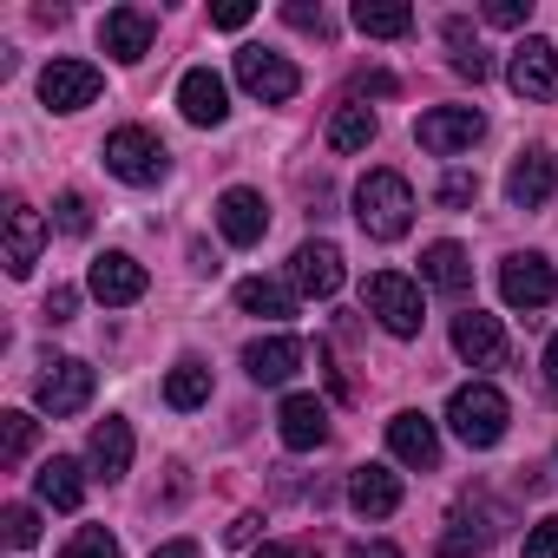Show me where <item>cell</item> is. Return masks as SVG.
<instances>
[{"mask_svg": "<svg viewBox=\"0 0 558 558\" xmlns=\"http://www.w3.org/2000/svg\"><path fill=\"white\" fill-rule=\"evenodd\" d=\"M545 381H551V395H558V336L545 342Z\"/></svg>", "mask_w": 558, "mask_h": 558, "instance_id": "bcb514c9", "label": "cell"}, {"mask_svg": "<svg viewBox=\"0 0 558 558\" xmlns=\"http://www.w3.org/2000/svg\"><path fill=\"white\" fill-rule=\"evenodd\" d=\"M355 223L375 236V243H401L408 223H414V184L401 171H368L355 184Z\"/></svg>", "mask_w": 558, "mask_h": 558, "instance_id": "6da1fadb", "label": "cell"}, {"mask_svg": "<svg viewBox=\"0 0 558 558\" xmlns=\"http://www.w3.org/2000/svg\"><path fill=\"white\" fill-rule=\"evenodd\" d=\"M368 316L388 329V336H421V323H427V310H421V283H414V276H401V269H375L368 276Z\"/></svg>", "mask_w": 558, "mask_h": 558, "instance_id": "3957f363", "label": "cell"}, {"mask_svg": "<svg viewBox=\"0 0 558 558\" xmlns=\"http://www.w3.org/2000/svg\"><path fill=\"white\" fill-rule=\"evenodd\" d=\"M151 558H204V551H197V538H171V545H158Z\"/></svg>", "mask_w": 558, "mask_h": 558, "instance_id": "7bdbcfd3", "label": "cell"}, {"mask_svg": "<svg viewBox=\"0 0 558 558\" xmlns=\"http://www.w3.org/2000/svg\"><path fill=\"white\" fill-rule=\"evenodd\" d=\"M106 171L119 178V184H158L165 171H171V151H165V138H151L145 125H119L112 138H106Z\"/></svg>", "mask_w": 558, "mask_h": 558, "instance_id": "277c9868", "label": "cell"}, {"mask_svg": "<svg viewBox=\"0 0 558 558\" xmlns=\"http://www.w3.org/2000/svg\"><path fill=\"white\" fill-rule=\"evenodd\" d=\"M303 355H310V349H303L296 336H256V342L243 349V368H250L256 388H283V381L303 368Z\"/></svg>", "mask_w": 558, "mask_h": 558, "instance_id": "9a60e30c", "label": "cell"}, {"mask_svg": "<svg viewBox=\"0 0 558 558\" xmlns=\"http://www.w3.org/2000/svg\"><path fill=\"white\" fill-rule=\"evenodd\" d=\"M86 290H93L106 310H125V303L145 296V263L125 256V250H106V256H93V269H86Z\"/></svg>", "mask_w": 558, "mask_h": 558, "instance_id": "30bf717a", "label": "cell"}, {"mask_svg": "<svg viewBox=\"0 0 558 558\" xmlns=\"http://www.w3.org/2000/svg\"><path fill=\"white\" fill-rule=\"evenodd\" d=\"M217 230H223V243H236V250L263 243V230H269V204H263V191L230 184V191L217 197Z\"/></svg>", "mask_w": 558, "mask_h": 558, "instance_id": "7c38bea8", "label": "cell"}, {"mask_svg": "<svg viewBox=\"0 0 558 558\" xmlns=\"http://www.w3.org/2000/svg\"><path fill=\"white\" fill-rule=\"evenodd\" d=\"M525 14H532V0H486L493 27H525Z\"/></svg>", "mask_w": 558, "mask_h": 558, "instance_id": "74e56055", "label": "cell"}, {"mask_svg": "<svg viewBox=\"0 0 558 558\" xmlns=\"http://www.w3.org/2000/svg\"><path fill=\"white\" fill-rule=\"evenodd\" d=\"M40 250H47V217L14 197L8 204V250H0V263H8V276H34Z\"/></svg>", "mask_w": 558, "mask_h": 558, "instance_id": "2e32d148", "label": "cell"}, {"mask_svg": "<svg viewBox=\"0 0 558 558\" xmlns=\"http://www.w3.org/2000/svg\"><path fill=\"white\" fill-rule=\"evenodd\" d=\"M283 21H290V27H303V34H329L323 8H303V0H290V8H283Z\"/></svg>", "mask_w": 558, "mask_h": 558, "instance_id": "f35d334b", "label": "cell"}, {"mask_svg": "<svg viewBox=\"0 0 558 558\" xmlns=\"http://www.w3.org/2000/svg\"><path fill=\"white\" fill-rule=\"evenodd\" d=\"M165 401L178 408V414H191V408H204L210 401V368L197 362V355H184L171 375H165Z\"/></svg>", "mask_w": 558, "mask_h": 558, "instance_id": "83f0119b", "label": "cell"}, {"mask_svg": "<svg viewBox=\"0 0 558 558\" xmlns=\"http://www.w3.org/2000/svg\"><path fill=\"white\" fill-rule=\"evenodd\" d=\"M256 558H323L316 545H296V538H276V545H256Z\"/></svg>", "mask_w": 558, "mask_h": 558, "instance_id": "60d3db41", "label": "cell"}, {"mask_svg": "<svg viewBox=\"0 0 558 558\" xmlns=\"http://www.w3.org/2000/svg\"><path fill=\"white\" fill-rule=\"evenodd\" d=\"M178 112H184L191 125H223V119H230V86H223L210 66H191V73L178 80Z\"/></svg>", "mask_w": 558, "mask_h": 558, "instance_id": "d6986e66", "label": "cell"}, {"mask_svg": "<svg viewBox=\"0 0 558 558\" xmlns=\"http://www.w3.org/2000/svg\"><path fill=\"white\" fill-rule=\"evenodd\" d=\"M99 66H86V60H53L47 73H40V99L53 106V112H86L93 99H99Z\"/></svg>", "mask_w": 558, "mask_h": 558, "instance_id": "8fae6325", "label": "cell"}, {"mask_svg": "<svg viewBox=\"0 0 558 558\" xmlns=\"http://www.w3.org/2000/svg\"><path fill=\"white\" fill-rule=\"evenodd\" d=\"M414 138H421V151L453 158V151H473V145L486 138V119H480L473 106H434V112H421Z\"/></svg>", "mask_w": 558, "mask_h": 558, "instance_id": "52a82bcc", "label": "cell"}, {"mask_svg": "<svg viewBox=\"0 0 558 558\" xmlns=\"http://www.w3.org/2000/svg\"><path fill=\"white\" fill-rule=\"evenodd\" d=\"M355 93H395V80H388V73H362Z\"/></svg>", "mask_w": 558, "mask_h": 558, "instance_id": "f6af8a7d", "label": "cell"}, {"mask_svg": "<svg viewBox=\"0 0 558 558\" xmlns=\"http://www.w3.org/2000/svg\"><path fill=\"white\" fill-rule=\"evenodd\" d=\"M290 283H296L303 296H336V290H342V250L323 243V236L296 243V256H290Z\"/></svg>", "mask_w": 558, "mask_h": 558, "instance_id": "5bb4252c", "label": "cell"}, {"mask_svg": "<svg viewBox=\"0 0 558 558\" xmlns=\"http://www.w3.org/2000/svg\"><path fill=\"white\" fill-rule=\"evenodd\" d=\"M506 421H512V408H506V395H499L493 381H466V388H453V401H447V427H453L466 447H499V440H506Z\"/></svg>", "mask_w": 558, "mask_h": 558, "instance_id": "7a4b0ae2", "label": "cell"}, {"mask_svg": "<svg viewBox=\"0 0 558 558\" xmlns=\"http://www.w3.org/2000/svg\"><path fill=\"white\" fill-rule=\"evenodd\" d=\"M447 47H453V73H460V80H473V86H480V80L493 73V60L480 53V40H473V27H466V21H447Z\"/></svg>", "mask_w": 558, "mask_h": 558, "instance_id": "4dcf8cb0", "label": "cell"}, {"mask_svg": "<svg viewBox=\"0 0 558 558\" xmlns=\"http://www.w3.org/2000/svg\"><path fill=\"white\" fill-rule=\"evenodd\" d=\"M453 349H460V362H473V368H499V362H506V329H499V316H480V310L453 316Z\"/></svg>", "mask_w": 558, "mask_h": 558, "instance_id": "44dd1931", "label": "cell"}, {"mask_svg": "<svg viewBox=\"0 0 558 558\" xmlns=\"http://www.w3.org/2000/svg\"><path fill=\"white\" fill-rule=\"evenodd\" d=\"M421 283H434L440 296H466V283H473L466 250H460V243H427V250H421Z\"/></svg>", "mask_w": 558, "mask_h": 558, "instance_id": "cb8c5ba5", "label": "cell"}, {"mask_svg": "<svg viewBox=\"0 0 558 558\" xmlns=\"http://www.w3.org/2000/svg\"><path fill=\"white\" fill-rule=\"evenodd\" d=\"M506 86L519 99H558V47L538 40V34H525L512 47V60H506Z\"/></svg>", "mask_w": 558, "mask_h": 558, "instance_id": "ba28073f", "label": "cell"}, {"mask_svg": "<svg viewBox=\"0 0 558 558\" xmlns=\"http://www.w3.org/2000/svg\"><path fill=\"white\" fill-rule=\"evenodd\" d=\"M151 40H158V21L145 14V8H112L106 21H99V47L112 53V60H145L151 53Z\"/></svg>", "mask_w": 558, "mask_h": 558, "instance_id": "e0dca14e", "label": "cell"}, {"mask_svg": "<svg viewBox=\"0 0 558 558\" xmlns=\"http://www.w3.org/2000/svg\"><path fill=\"white\" fill-rule=\"evenodd\" d=\"M191 269H204V276H217V250H210V243H191Z\"/></svg>", "mask_w": 558, "mask_h": 558, "instance_id": "ee69618b", "label": "cell"}, {"mask_svg": "<svg viewBox=\"0 0 558 558\" xmlns=\"http://www.w3.org/2000/svg\"><path fill=\"white\" fill-rule=\"evenodd\" d=\"M86 453H93V473H99V480H125V473H132V421H119V414L99 421Z\"/></svg>", "mask_w": 558, "mask_h": 558, "instance_id": "d4e9b609", "label": "cell"}, {"mask_svg": "<svg viewBox=\"0 0 558 558\" xmlns=\"http://www.w3.org/2000/svg\"><path fill=\"white\" fill-rule=\"evenodd\" d=\"M388 453H395L401 466H414V473H434V466H440V427L408 408V414L388 421Z\"/></svg>", "mask_w": 558, "mask_h": 558, "instance_id": "4fadbf2b", "label": "cell"}, {"mask_svg": "<svg viewBox=\"0 0 558 558\" xmlns=\"http://www.w3.org/2000/svg\"><path fill=\"white\" fill-rule=\"evenodd\" d=\"M525 558H558V512L525 532Z\"/></svg>", "mask_w": 558, "mask_h": 558, "instance_id": "d590c367", "label": "cell"}, {"mask_svg": "<svg viewBox=\"0 0 558 558\" xmlns=\"http://www.w3.org/2000/svg\"><path fill=\"white\" fill-rule=\"evenodd\" d=\"M34 434H40V421H34V414H21V408L0 414V466H21V460L34 453Z\"/></svg>", "mask_w": 558, "mask_h": 558, "instance_id": "f546056e", "label": "cell"}, {"mask_svg": "<svg viewBox=\"0 0 558 558\" xmlns=\"http://www.w3.org/2000/svg\"><path fill=\"white\" fill-rule=\"evenodd\" d=\"M551 191H558V158H551L545 145L519 151V158H512V171H506V197H512L519 210H538Z\"/></svg>", "mask_w": 558, "mask_h": 558, "instance_id": "ac0fdd59", "label": "cell"}, {"mask_svg": "<svg viewBox=\"0 0 558 558\" xmlns=\"http://www.w3.org/2000/svg\"><path fill=\"white\" fill-rule=\"evenodd\" d=\"M276 434H283L290 453H310V447L329 440V408L316 395H290L283 408H276Z\"/></svg>", "mask_w": 558, "mask_h": 558, "instance_id": "ffe728a7", "label": "cell"}, {"mask_svg": "<svg viewBox=\"0 0 558 558\" xmlns=\"http://www.w3.org/2000/svg\"><path fill=\"white\" fill-rule=\"evenodd\" d=\"M236 86L263 106H283L303 93V73L283 60V53H269V47H236Z\"/></svg>", "mask_w": 558, "mask_h": 558, "instance_id": "8992f818", "label": "cell"}, {"mask_svg": "<svg viewBox=\"0 0 558 558\" xmlns=\"http://www.w3.org/2000/svg\"><path fill=\"white\" fill-rule=\"evenodd\" d=\"M73 310H80V290H66V283H60V290L47 296V323H73Z\"/></svg>", "mask_w": 558, "mask_h": 558, "instance_id": "ab89813d", "label": "cell"}, {"mask_svg": "<svg viewBox=\"0 0 558 558\" xmlns=\"http://www.w3.org/2000/svg\"><path fill=\"white\" fill-rule=\"evenodd\" d=\"M349 506L362 512V519H388V512H401V473H388V466H355L349 473Z\"/></svg>", "mask_w": 558, "mask_h": 558, "instance_id": "7402d4cb", "label": "cell"}, {"mask_svg": "<svg viewBox=\"0 0 558 558\" xmlns=\"http://www.w3.org/2000/svg\"><path fill=\"white\" fill-rule=\"evenodd\" d=\"M355 27L368 40H401L414 34V8H401V0H355Z\"/></svg>", "mask_w": 558, "mask_h": 558, "instance_id": "4316f807", "label": "cell"}, {"mask_svg": "<svg viewBox=\"0 0 558 558\" xmlns=\"http://www.w3.org/2000/svg\"><path fill=\"white\" fill-rule=\"evenodd\" d=\"M473 197H480V178H466V171H447V178H440V204H447V210H460V204H473Z\"/></svg>", "mask_w": 558, "mask_h": 558, "instance_id": "e575fe53", "label": "cell"}, {"mask_svg": "<svg viewBox=\"0 0 558 558\" xmlns=\"http://www.w3.org/2000/svg\"><path fill=\"white\" fill-rule=\"evenodd\" d=\"M34 493L53 506V512H80V499H86V473H80V460H47L40 473H34Z\"/></svg>", "mask_w": 558, "mask_h": 558, "instance_id": "484cf974", "label": "cell"}, {"mask_svg": "<svg viewBox=\"0 0 558 558\" xmlns=\"http://www.w3.org/2000/svg\"><path fill=\"white\" fill-rule=\"evenodd\" d=\"M349 558H401V545H388V538H362V545H349Z\"/></svg>", "mask_w": 558, "mask_h": 558, "instance_id": "b9f144b4", "label": "cell"}, {"mask_svg": "<svg viewBox=\"0 0 558 558\" xmlns=\"http://www.w3.org/2000/svg\"><path fill=\"white\" fill-rule=\"evenodd\" d=\"M60 558H119V538L106 532V525H80L73 538H66V551Z\"/></svg>", "mask_w": 558, "mask_h": 558, "instance_id": "1f68e13d", "label": "cell"}, {"mask_svg": "<svg viewBox=\"0 0 558 558\" xmlns=\"http://www.w3.org/2000/svg\"><path fill=\"white\" fill-rule=\"evenodd\" d=\"M0 532H8L14 551H27V545L40 538V512H34V506H8V512H0Z\"/></svg>", "mask_w": 558, "mask_h": 558, "instance_id": "d6a6232c", "label": "cell"}, {"mask_svg": "<svg viewBox=\"0 0 558 558\" xmlns=\"http://www.w3.org/2000/svg\"><path fill=\"white\" fill-rule=\"evenodd\" d=\"M375 132H381V119H375L368 106H342V112L329 119V145H336V151H368Z\"/></svg>", "mask_w": 558, "mask_h": 558, "instance_id": "f1b7e54d", "label": "cell"}, {"mask_svg": "<svg viewBox=\"0 0 558 558\" xmlns=\"http://www.w3.org/2000/svg\"><path fill=\"white\" fill-rule=\"evenodd\" d=\"M93 368L86 362H47V375H40V388H34V401H40V414H53V421H66V414H80L86 401H93Z\"/></svg>", "mask_w": 558, "mask_h": 558, "instance_id": "9c48e42d", "label": "cell"}, {"mask_svg": "<svg viewBox=\"0 0 558 558\" xmlns=\"http://www.w3.org/2000/svg\"><path fill=\"white\" fill-rule=\"evenodd\" d=\"M499 296H506V310L538 316V310L558 296V269H551L538 250H519V256H506V263H499Z\"/></svg>", "mask_w": 558, "mask_h": 558, "instance_id": "5b68a950", "label": "cell"}, {"mask_svg": "<svg viewBox=\"0 0 558 558\" xmlns=\"http://www.w3.org/2000/svg\"><path fill=\"white\" fill-rule=\"evenodd\" d=\"M250 14H256L250 0H217V8H210V27H223V34H243V27H250Z\"/></svg>", "mask_w": 558, "mask_h": 558, "instance_id": "8d00e7d4", "label": "cell"}, {"mask_svg": "<svg viewBox=\"0 0 558 558\" xmlns=\"http://www.w3.org/2000/svg\"><path fill=\"white\" fill-rule=\"evenodd\" d=\"M53 223H60L66 236H86V230H93V210H86V197H80V191H66V197L53 204Z\"/></svg>", "mask_w": 558, "mask_h": 558, "instance_id": "836d02e7", "label": "cell"}, {"mask_svg": "<svg viewBox=\"0 0 558 558\" xmlns=\"http://www.w3.org/2000/svg\"><path fill=\"white\" fill-rule=\"evenodd\" d=\"M236 310L263 316V323H290L296 316V290L276 283V276H243V283H236Z\"/></svg>", "mask_w": 558, "mask_h": 558, "instance_id": "603a6c76", "label": "cell"}]
</instances>
